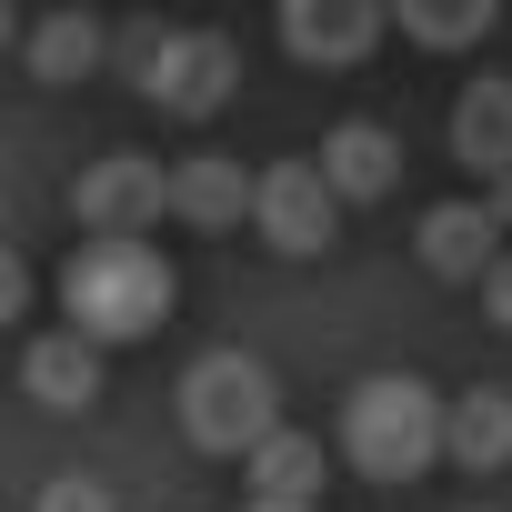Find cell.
I'll return each instance as SVG.
<instances>
[{
  "label": "cell",
  "mask_w": 512,
  "mask_h": 512,
  "mask_svg": "<svg viewBox=\"0 0 512 512\" xmlns=\"http://www.w3.org/2000/svg\"><path fill=\"white\" fill-rule=\"evenodd\" d=\"M171 302H181V272L161 262L151 231H91L71 262H61V312H71V332H91L101 352L151 342V332L171 322Z\"/></svg>",
  "instance_id": "obj_1"
},
{
  "label": "cell",
  "mask_w": 512,
  "mask_h": 512,
  "mask_svg": "<svg viewBox=\"0 0 512 512\" xmlns=\"http://www.w3.org/2000/svg\"><path fill=\"white\" fill-rule=\"evenodd\" d=\"M342 462L362 482H422L442 462V392L422 372H372L342 392Z\"/></svg>",
  "instance_id": "obj_2"
},
{
  "label": "cell",
  "mask_w": 512,
  "mask_h": 512,
  "mask_svg": "<svg viewBox=\"0 0 512 512\" xmlns=\"http://www.w3.org/2000/svg\"><path fill=\"white\" fill-rule=\"evenodd\" d=\"M111 51H121L131 91H141L151 111H171V121H211V111H231V91H241V51H231L221 31H161V21H131Z\"/></svg>",
  "instance_id": "obj_3"
},
{
  "label": "cell",
  "mask_w": 512,
  "mask_h": 512,
  "mask_svg": "<svg viewBox=\"0 0 512 512\" xmlns=\"http://www.w3.org/2000/svg\"><path fill=\"white\" fill-rule=\"evenodd\" d=\"M171 402H181V432H191L201 452H231V462L282 422V382H272L262 352H201Z\"/></svg>",
  "instance_id": "obj_4"
},
{
  "label": "cell",
  "mask_w": 512,
  "mask_h": 512,
  "mask_svg": "<svg viewBox=\"0 0 512 512\" xmlns=\"http://www.w3.org/2000/svg\"><path fill=\"white\" fill-rule=\"evenodd\" d=\"M342 191L322 161H272V171H251V231H262L282 262H322V251L342 241Z\"/></svg>",
  "instance_id": "obj_5"
},
{
  "label": "cell",
  "mask_w": 512,
  "mask_h": 512,
  "mask_svg": "<svg viewBox=\"0 0 512 512\" xmlns=\"http://www.w3.org/2000/svg\"><path fill=\"white\" fill-rule=\"evenodd\" d=\"M282 51L302 71H362L392 31V0H282Z\"/></svg>",
  "instance_id": "obj_6"
},
{
  "label": "cell",
  "mask_w": 512,
  "mask_h": 512,
  "mask_svg": "<svg viewBox=\"0 0 512 512\" xmlns=\"http://www.w3.org/2000/svg\"><path fill=\"white\" fill-rule=\"evenodd\" d=\"M171 211V171L141 161V151H101L81 181H71V221L81 231H151Z\"/></svg>",
  "instance_id": "obj_7"
},
{
  "label": "cell",
  "mask_w": 512,
  "mask_h": 512,
  "mask_svg": "<svg viewBox=\"0 0 512 512\" xmlns=\"http://www.w3.org/2000/svg\"><path fill=\"white\" fill-rule=\"evenodd\" d=\"M412 251H422L432 282H482V262L502 251V221H492V201H432Z\"/></svg>",
  "instance_id": "obj_8"
},
{
  "label": "cell",
  "mask_w": 512,
  "mask_h": 512,
  "mask_svg": "<svg viewBox=\"0 0 512 512\" xmlns=\"http://www.w3.org/2000/svg\"><path fill=\"white\" fill-rule=\"evenodd\" d=\"M171 221H181V231H241V221H251V171H241L231 151L171 161Z\"/></svg>",
  "instance_id": "obj_9"
},
{
  "label": "cell",
  "mask_w": 512,
  "mask_h": 512,
  "mask_svg": "<svg viewBox=\"0 0 512 512\" xmlns=\"http://www.w3.org/2000/svg\"><path fill=\"white\" fill-rule=\"evenodd\" d=\"M21 392H31L41 412H91V402H101V342H91V332H41V342L21 352Z\"/></svg>",
  "instance_id": "obj_10"
},
{
  "label": "cell",
  "mask_w": 512,
  "mask_h": 512,
  "mask_svg": "<svg viewBox=\"0 0 512 512\" xmlns=\"http://www.w3.org/2000/svg\"><path fill=\"white\" fill-rule=\"evenodd\" d=\"M322 171H332V191L362 211V201H382V191L402 181V141H392L382 121H332V131H322Z\"/></svg>",
  "instance_id": "obj_11"
},
{
  "label": "cell",
  "mask_w": 512,
  "mask_h": 512,
  "mask_svg": "<svg viewBox=\"0 0 512 512\" xmlns=\"http://www.w3.org/2000/svg\"><path fill=\"white\" fill-rule=\"evenodd\" d=\"M442 462L502 472V462H512V392H492V382L452 392V402H442Z\"/></svg>",
  "instance_id": "obj_12"
},
{
  "label": "cell",
  "mask_w": 512,
  "mask_h": 512,
  "mask_svg": "<svg viewBox=\"0 0 512 512\" xmlns=\"http://www.w3.org/2000/svg\"><path fill=\"white\" fill-rule=\"evenodd\" d=\"M452 161L482 171V181L512 161V81H502V71L462 81V101H452Z\"/></svg>",
  "instance_id": "obj_13"
},
{
  "label": "cell",
  "mask_w": 512,
  "mask_h": 512,
  "mask_svg": "<svg viewBox=\"0 0 512 512\" xmlns=\"http://www.w3.org/2000/svg\"><path fill=\"white\" fill-rule=\"evenodd\" d=\"M241 482H251V492H272V502H322V482H332V472H322V442H312V432L272 422L262 442L241 452Z\"/></svg>",
  "instance_id": "obj_14"
},
{
  "label": "cell",
  "mask_w": 512,
  "mask_h": 512,
  "mask_svg": "<svg viewBox=\"0 0 512 512\" xmlns=\"http://www.w3.org/2000/svg\"><path fill=\"white\" fill-rule=\"evenodd\" d=\"M21 61H31V81H91L111 61V31L91 11H51V21L21 31Z\"/></svg>",
  "instance_id": "obj_15"
},
{
  "label": "cell",
  "mask_w": 512,
  "mask_h": 512,
  "mask_svg": "<svg viewBox=\"0 0 512 512\" xmlns=\"http://www.w3.org/2000/svg\"><path fill=\"white\" fill-rule=\"evenodd\" d=\"M392 21H402V41H422V51H472V41L502 21V0H392Z\"/></svg>",
  "instance_id": "obj_16"
},
{
  "label": "cell",
  "mask_w": 512,
  "mask_h": 512,
  "mask_svg": "<svg viewBox=\"0 0 512 512\" xmlns=\"http://www.w3.org/2000/svg\"><path fill=\"white\" fill-rule=\"evenodd\" d=\"M41 512H121V502H111L91 472H51V482H41Z\"/></svg>",
  "instance_id": "obj_17"
},
{
  "label": "cell",
  "mask_w": 512,
  "mask_h": 512,
  "mask_svg": "<svg viewBox=\"0 0 512 512\" xmlns=\"http://www.w3.org/2000/svg\"><path fill=\"white\" fill-rule=\"evenodd\" d=\"M21 312H31V262H21L11 241H0V332H11Z\"/></svg>",
  "instance_id": "obj_18"
},
{
  "label": "cell",
  "mask_w": 512,
  "mask_h": 512,
  "mask_svg": "<svg viewBox=\"0 0 512 512\" xmlns=\"http://www.w3.org/2000/svg\"><path fill=\"white\" fill-rule=\"evenodd\" d=\"M482 312L512 332V251H492V262H482Z\"/></svg>",
  "instance_id": "obj_19"
},
{
  "label": "cell",
  "mask_w": 512,
  "mask_h": 512,
  "mask_svg": "<svg viewBox=\"0 0 512 512\" xmlns=\"http://www.w3.org/2000/svg\"><path fill=\"white\" fill-rule=\"evenodd\" d=\"M482 201H492V221H502V231H512V161H502V171H492V181H482Z\"/></svg>",
  "instance_id": "obj_20"
},
{
  "label": "cell",
  "mask_w": 512,
  "mask_h": 512,
  "mask_svg": "<svg viewBox=\"0 0 512 512\" xmlns=\"http://www.w3.org/2000/svg\"><path fill=\"white\" fill-rule=\"evenodd\" d=\"M241 512H322V502H272V492H251Z\"/></svg>",
  "instance_id": "obj_21"
},
{
  "label": "cell",
  "mask_w": 512,
  "mask_h": 512,
  "mask_svg": "<svg viewBox=\"0 0 512 512\" xmlns=\"http://www.w3.org/2000/svg\"><path fill=\"white\" fill-rule=\"evenodd\" d=\"M11 41H21V21H11V0H0V51H11Z\"/></svg>",
  "instance_id": "obj_22"
},
{
  "label": "cell",
  "mask_w": 512,
  "mask_h": 512,
  "mask_svg": "<svg viewBox=\"0 0 512 512\" xmlns=\"http://www.w3.org/2000/svg\"><path fill=\"white\" fill-rule=\"evenodd\" d=\"M472 512H492V502H472Z\"/></svg>",
  "instance_id": "obj_23"
}]
</instances>
